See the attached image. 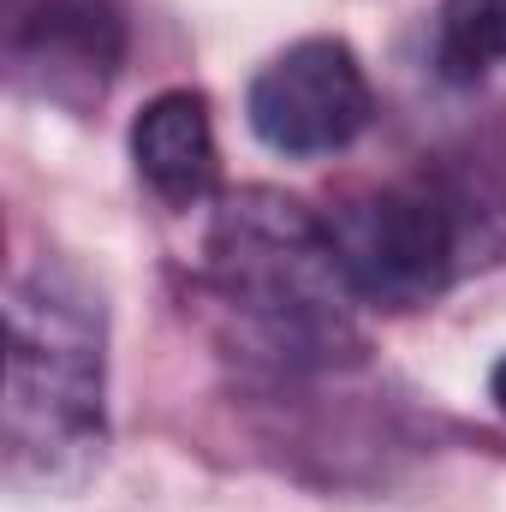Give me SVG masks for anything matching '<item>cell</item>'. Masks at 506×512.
Instances as JSON below:
<instances>
[{
  "label": "cell",
  "mask_w": 506,
  "mask_h": 512,
  "mask_svg": "<svg viewBox=\"0 0 506 512\" xmlns=\"http://www.w3.org/2000/svg\"><path fill=\"white\" fill-rule=\"evenodd\" d=\"M209 280L221 304L239 310L286 364H328L358 352L346 310L352 286L334 262L328 227L280 191H239L221 203L209 233Z\"/></svg>",
  "instance_id": "obj_1"
},
{
  "label": "cell",
  "mask_w": 506,
  "mask_h": 512,
  "mask_svg": "<svg viewBox=\"0 0 506 512\" xmlns=\"http://www.w3.org/2000/svg\"><path fill=\"white\" fill-rule=\"evenodd\" d=\"M102 453V310L66 280L24 274L6 304V465L66 483Z\"/></svg>",
  "instance_id": "obj_2"
},
{
  "label": "cell",
  "mask_w": 506,
  "mask_h": 512,
  "mask_svg": "<svg viewBox=\"0 0 506 512\" xmlns=\"http://www.w3.org/2000/svg\"><path fill=\"white\" fill-rule=\"evenodd\" d=\"M370 78L334 36H304L251 84V131L280 155H334L370 126Z\"/></svg>",
  "instance_id": "obj_4"
},
{
  "label": "cell",
  "mask_w": 506,
  "mask_h": 512,
  "mask_svg": "<svg viewBox=\"0 0 506 512\" xmlns=\"http://www.w3.org/2000/svg\"><path fill=\"white\" fill-rule=\"evenodd\" d=\"M12 60L42 96L84 108V102L108 96V84L126 60V24H120L114 0H42L18 24Z\"/></svg>",
  "instance_id": "obj_5"
},
{
  "label": "cell",
  "mask_w": 506,
  "mask_h": 512,
  "mask_svg": "<svg viewBox=\"0 0 506 512\" xmlns=\"http://www.w3.org/2000/svg\"><path fill=\"white\" fill-rule=\"evenodd\" d=\"M435 54L459 84L506 66V0H441Z\"/></svg>",
  "instance_id": "obj_7"
},
{
  "label": "cell",
  "mask_w": 506,
  "mask_h": 512,
  "mask_svg": "<svg viewBox=\"0 0 506 512\" xmlns=\"http://www.w3.org/2000/svg\"><path fill=\"white\" fill-rule=\"evenodd\" d=\"M322 227L352 298L376 310H417L447 292L459 268L465 197L435 179H393L346 197Z\"/></svg>",
  "instance_id": "obj_3"
},
{
  "label": "cell",
  "mask_w": 506,
  "mask_h": 512,
  "mask_svg": "<svg viewBox=\"0 0 506 512\" xmlns=\"http://www.w3.org/2000/svg\"><path fill=\"white\" fill-rule=\"evenodd\" d=\"M489 393H495V405L506 411V358L495 364V376H489Z\"/></svg>",
  "instance_id": "obj_8"
},
{
  "label": "cell",
  "mask_w": 506,
  "mask_h": 512,
  "mask_svg": "<svg viewBox=\"0 0 506 512\" xmlns=\"http://www.w3.org/2000/svg\"><path fill=\"white\" fill-rule=\"evenodd\" d=\"M131 161H137L143 185L161 203H173V209L209 203L215 197V179H221L209 102L197 90H161L131 120Z\"/></svg>",
  "instance_id": "obj_6"
}]
</instances>
